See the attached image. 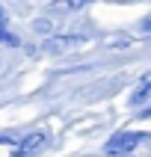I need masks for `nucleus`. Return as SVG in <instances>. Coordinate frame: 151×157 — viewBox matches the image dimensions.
Wrapping results in <instances>:
<instances>
[{"instance_id": "1", "label": "nucleus", "mask_w": 151, "mask_h": 157, "mask_svg": "<svg viewBox=\"0 0 151 157\" xmlns=\"http://www.w3.org/2000/svg\"><path fill=\"white\" fill-rule=\"evenodd\" d=\"M142 140H148V133H142V131H122V133H113V140L104 145V151L110 157H122V154H130L133 148H139Z\"/></svg>"}, {"instance_id": "2", "label": "nucleus", "mask_w": 151, "mask_h": 157, "mask_svg": "<svg viewBox=\"0 0 151 157\" xmlns=\"http://www.w3.org/2000/svg\"><path fill=\"white\" fill-rule=\"evenodd\" d=\"M47 142H51V133L47 131H33V133H27L24 140L12 148V154L15 157H36L39 151L47 148Z\"/></svg>"}, {"instance_id": "3", "label": "nucleus", "mask_w": 151, "mask_h": 157, "mask_svg": "<svg viewBox=\"0 0 151 157\" xmlns=\"http://www.w3.org/2000/svg\"><path fill=\"white\" fill-rule=\"evenodd\" d=\"M83 42V36H47L44 39V51L47 53H62L68 51L71 44H80Z\"/></svg>"}, {"instance_id": "4", "label": "nucleus", "mask_w": 151, "mask_h": 157, "mask_svg": "<svg viewBox=\"0 0 151 157\" xmlns=\"http://www.w3.org/2000/svg\"><path fill=\"white\" fill-rule=\"evenodd\" d=\"M92 0H62V3H56L53 9H71V12H77V9H83V6H89Z\"/></svg>"}, {"instance_id": "5", "label": "nucleus", "mask_w": 151, "mask_h": 157, "mask_svg": "<svg viewBox=\"0 0 151 157\" xmlns=\"http://www.w3.org/2000/svg\"><path fill=\"white\" fill-rule=\"evenodd\" d=\"M0 42H3V44H12V48H18V44H21V42H18V36H12L9 30H3V33H0Z\"/></svg>"}, {"instance_id": "6", "label": "nucleus", "mask_w": 151, "mask_h": 157, "mask_svg": "<svg viewBox=\"0 0 151 157\" xmlns=\"http://www.w3.org/2000/svg\"><path fill=\"white\" fill-rule=\"evenodd\" d=\"M148 95H151V92H145V89H139V86H136V92L130 95V104H142V101H145Z\"/></svg>"}, {"instance_id": "7", "label": "nucleus", "mask_w": 151, "mask_h": 157, "mask_svg": "<svg viewBox=\"0 0 151 157\" xmlns=\"http://www.w3.org/2000/svg\"><path fill=\"white\" fill-rule=\"evenodd\" d=\"M142 36H145V39H151V12L142 18Z\"/></svg>"}, {"instance_id": "8", "label": "nucleus", "mask_w": 151, "mask_h": 157, "mask_svg": "<svg viewBox=\"0 0 151 157\" xmlns=\"http://www.w3.org/2000/svg\"><path fill=\"white\" fill-rule=\"evenodd\" d=\"M139 89H145V92H151V71L139 77Z\"/></svg>"}, {"instance_id": "9", "label": "nucleus", "mask_w": 151, "mask_h": 157, "mask_svg": "<svg viewBox=\"0 0 151 157\" xmlns=\"http://www.w3.org/2000/svg\"><path fill=\"white\" fill-rule=\"evenodd\" d=\"M36 30H42V33H47L51 27H47V21H36Z\"/></svg>"}, {"instance_id": "10", "label": "nucleus", "mask_w": 151, "mask_h": 157, "mask_svg": "<svg viewBox=\"0 0 151 157\" xmlns=\"http://www.w3.org/2000/svg\"><path fill=\"white\" fill-rule=\"evenodd\" d=\"M139 119H151V107H145V110H142V113H139Z\"/></svg>"}, {"instance_id": "11", "label": "nucleus", "mask_w": 151, "mask_h": 157, "mask_svg": "<svg viewBox=\"0 0 151 157\" xmlns=\"http://www.w3.org/2000/svg\"><path fill=\"white\" fill-rule=\"evenodd\" d=\"M0 27H6V12H3V6H0Z\"/></svg>"}, {"instance_id": "12", "label": "nucleus", "mask_w": 151, "mask_h": 157, "mask_svg": "<svg viewBox=\"0 0 151 157\" xmlns=\"http://www.w3.org/2000/svg\"><path fill=\"white\" fill-rule=\"evenodd\" d=\"M113 3H133V0H113Z\"/></svg>"}, {"instance_id": "13", "label": "nucleus", "mask_w": 151, "mask_h": 157, "mask_svg": "<svg viewBox=\"0 0 151 157\" xmlns=\"http://www.w3.org/2000/svg\"><path fill=\"white\" fill-rule=\"evenodd\" d=\"M3 30H6V27H0V33H3Z\"/></svg>"}]
</instances>
